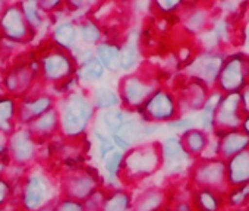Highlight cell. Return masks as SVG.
<instances>
[{"mask_svg":"<svg viewBox=\"0 0 249 211\" xmlns=\"http://www.w3.org/2000/svg\"><path fill=\"white\" fill-rule=\"evenodd\" d=\"M56 109L59 113L60 135L68 140L82 138L97 115L88 91L73 89L56 98Z\"/></svg>","mask_w":249,"mask_h":211,"instance_id":"1","label":"cell"},{"mask_svg":"<svg viewBox=\"0 0 249 211\" xmlns=\"http://www.w3.org/2000/svg\"><path fill=\"white\" fill-rule=\"evenodd\" d=\"M60 196L59 183L46 172L31 167L19 179L18 196L14 205L19 211H40L54 204Z\"/></svg>","mask_w":249,"mask_h":211,"instance_id":"2","label":"cell"},{"mask_svg":"<svg viewBox=\"0 0 249 211\" xmlns=\"http://www.w3.org/2000/svg\"><path fill=\"white\" fill-rule=\"evenodd\" d=\"M161 169L160 141H148L123 153L120 183L134 186Z\"/></svg>","mask_w":249,"mask_h":211,"instance_id":"3","label":"cell"},{"mask_svg":"<svg viewBox=\"0 0 249 211\" xmlns=\"http://www.w3.org/2000/svg\"><path fill=\"white\" fill-rule=\"evenodd\" d=\"M40 82L52 87L60 85L76 75L78 63L72 52L63 50L56 44L47 47L38 57Z\"/></svg>","mask_w":249,"mask_h":211,"instance_id":"4","label":"cell"},{"mask_svg":"<svg viewBox=\"0 0 249 211\" xmlns=\"http://www.w3.org/2000/svg\"><path fill=\"white\" fill-rule=\"evenodd\" d=\"M159 87L160 85L154 76L142 69L124 73L119 79L116 89L120 98V107L131 112H138Z\"/></svg>","mask_w":249,"mask_h":211,"instance_id":"5","label":"cell"},{"mask_svg":"<svg viewBox=\"0 0 249 211\" xmlns=\"http://www.w3.org/2000/svg\"><path fill=\"white\" fill-rule=\"evenodd\" d=\"M101 177L97 170L91 167H71L59 180L60 193L65 198H71L84 202L97 189H100Z\"/></svg>","mask_w":249,"mask_h":211,"instance_id":"6","label":"cell"},{"mask_svg":"<svg viewBox=\"0 0 249 211\" xmlns=\"http://www.w3.org/2000/svg\"><path fill=\"white\" fill-rule=\"evenodd\" d=\"M188 180L191 188H204L226 193L229 191L226 161L221 158H198L188 173Z\"/></svg>","mask_w":249,"mask_h":211,"instance_id":"7","label":"cell"},{"mask_svg":"<svg viewBox=\"0 0 249 211\" xmlns=\"http://www.w3.org/2000/svg\"><path fill=\"white\" fill-rule=\"evenodd\" d=\"M138 113L147 122L167 125L169 122L180 118L178 97L172 89L166 87H159L138 110Z\"/></svg>","mask_w":249,"mask_h":211,"instance_id":"8","label":"cell"},{"mask_svg":"<svg viewBox=\"0 0 249 211\" xmlns=\"http://www.w3.org/2000/svg\"><path fill=\"white\" fill-rule=\"evenodd\" d=\"M249 82V54L236 52L227 54L220 69L215 88L221 94L240 92Z\"/></svg>","mask_w":249,"mask_h":211,"instance_id":"9","label":"cell"},{"mask_svg":"<svg viewBox=\"0 0 249 211\" xmlns=\"http://www.w3.org/2000/svg\"><path fill=\"white\" fill-rule=\"evenodd\" d=\"M40 154L38 141L27 126H18L8 140L9 166L28 170L37 161Z\"/></svg>","mask_w":249,"mask_h":211,"instance_id":"10","label":"cell"},{"mask_svg":"<svg viewBox=\"0 0 249 211\" xmlns=\"http://www.w3.org/2000/svg\"><path fill=\"white\" fill-rule=\"evenodd\" d=\"M245 119V110L239 92L223 94L214 116V137L239 131Z\"/></svg>","mask_w":249,"mask_h":211,"instance_id":"11","label":"cell"},{"mask_svg":"<svg viewBox=\"0 0 249 211\" xmlns=\"http://www.w3.org/2000/svg\"><path fill=\"white\" fill-rule=\"evenodd\" d=\"M160 153H161L160 170H163V173L167 175L169 177L188 175L195 161L183 148L179 135H169L163 141H160Z\"/></svg>","mask_w":249,"mask_h":211,"instance_id":"12","label":"cell"},{"mask_svg":"<svg viewBox=\"0 0 249 211\" xmlns=\"http://www.w3.org/2000/svg\"><path fill=\"white\" fill-rule=\"evenodd\" d=\"M36 65H38V62L18 63L11 68L2 76L3 92L17 100H21L36 88L37 79L40 81V69L36 68Z\"/></svg>","mask_w":249,"mask_h":211,"instance_id":"13","label":"cell"},{"mask_svg":"<svg viewBox=\"0 0 249 211\" xmlns=\"http://www.w3.org/2000/svg\"><path fill=\"white\" fill-rule=\"evenodd\" d=\"M226 56L227 54L223 52H204L202 50L188 63L189 78L198 79L202 84H205L210 89H214Z\"/></svg>","mask_w":249,"mask_h":211,"instance_id":"14","label":"cell"},{"mask_svg":"<svg viewBox=\"0 0 249 211\" xmlns=\"http://www.w3.org/2000/svg\"><path fill=\"white\" fill-rule=\"evenodd\" d=\"M0 34L12 43H27L34 37L19 3H6L0 12Z\"/></svg>","mask_w":249,"mask_h":211,"instance_id":"15","label":"cell"},{"mask_svg":"<svg viewBox=\"0 0 249 211\" xmlns=\"http://www.w3.org/2000/svg\"><path fill=\"white\" fill-rule=\"evenodd\" d=\"M161 126L163 125L147 122L145 119L141 118L138 112H132L126 123H124L122 129L114 135H117L129 148H132L144 142H148L156 134L160 132Z\"/></svg>","mask_w":249,"mask_h":211,"instance_id":"16","label":"cell"},{"mask_svg":"<svg viewBox=\"0 0 249 211\" xmlns=\"http://www.w3.org/2000/svg\"><path fill=\"white\" fill-rule=\"evenodd\" d=\"M56 106V97L50 92L27 94L18 100V126H28L37 118Z\"/></svg>","mask_w":249,"mask_h":211,"instance_id":"17","label":"cell"},{"mask_svg":"<svg viewBox=\"0 0 249 211\" xmlns=\"http://www.w3.org/2000/svg\"><path fill=\"white\" fill-rule=\"evenodd\" d=\"M78 53L73 54L78 68H76V79L78 82H85V84H94L98 82L104 78L106 69L100 63V60L95 57L92 49H76Z\"/></svg>","mask_w":249,"mask_h":211,"instance_id":"18","label":"cell"},{"mask_svg":"<svg viewBox=\"0 0 249 211\" xmlns=\"http://www.w3.org/2000/svg\"><path fill=\"white\" fill-rule=\"evenodd\" d=\"M211 89L202 84L198 79L189 78L188 84L185 85V89L182 91V97H178V104H179V113L183 112H201L204 104L210 95Z\"/></svg>","mask_w":249,"mask_h":211,"instance_id":"19","label":"cell"},{"mask_svg":"<svg viewBox=\"0 0 249 211\" xmlns=\"http://www.w3.org/2000/svg\"><path fill=\"white\" fill-rule=\"evenodd\" d=\"M119 65L120 70L131 73L141 62V33L132 30L122 44H119Z\"/></svg>","mask_w":249,"mask_h":211,"instance_id":"20","label":"cell"},{"mask_svg":"<svg viewBox=\"0 0 249 211\" xmlns=\"http://www.w3.org/2000/svg\"><path fill=\"white\" fill-rule=\"evenodd\" d=\"M169 191L160 186H150L141 189L132 198L134 211H163L169 201Z\"/></svg>","mask_w":249,"mask_h":211,"instance_id":"21","label":"cell"},{"mask_svg":"<svg viewBox=\"0 0 249 211\" xmlns=\"http://www.w3.org/2000/svg\"><path fill=\"white\" fill-rule=\"evenodd\" d=\"M226 193L204 189V188H191L189 199L194 211H224L226 208Z\"/></svg>","mask_w":249,"mask_h":211,"instance_id":"22","label":"cell"},{"mask_svg":"<svg viewBox=\"0 0 249 211\" xmlns=\"http://www.w3.org/2000/svg\"><path fill=\"white\" fill-rule=\"evenodd\" d=\"M30 132L34 135V138L40 141H47L53 138L54 135L60 134V125H59V113L56 106L49 112H46L43 116L37 118L34 122H31L28 126Z\"/></svg>","mask_w":249,"mask_h":211,"instance_id":"23","label":"cell"},{"mask_svg":"<svg viewBox=\"0 0 249 211\" xmlns=\"http://www.w3.org/2000/svg\"><path fill=\"white\" fill-rule=\"evenodd\" d=\"M226 179L229 188L249 182V148L226 161Z\"/></svg>","mask_w":249,"mask_h":211,"instance_id":"24","label":"cell"},{"mask_svg":"<svg viewBox=\"0 0 249 211\" xmlns=\"http://www.w3.org/2000/svg\"><path fill=\"white\" fill-rule=\"evenodd\" d=\"M215 138L218 140V158L224 161L249 148V137L240 129Z\"/></svg>","mask_w":249,"mask_h":211,"instance_id":"25","label":"cell"},{"mask_svg":"<svg viewBox=\"0 0 249 211\" xmlns=\"http://www.w3.org/2000/svg\"><path fill=\"white\" fill-rule=\"evenodd\" d=\"M179 138H180L182 145L186 150V153L194 160H198V158L204 157V154L210 145V141H211V134L205 132L201 128H194V129H189V131L180 134Z\"/></svg>","mask_w":249,"mask_h":211,"instance_id":"26","label":"cell"},{"mask_svg":"<svg viewBox=\"0 0 249 211\" xmlns=\"http://www.w3.org/2000/svg\"><path fill=\"white\" fill-rule=\"evenodd\" d=\"M52 38H53V44H56L57 47L68 52H75L78 49V41H79L76 22H73L72 19L60 21L53 28Z\"/></svg>","mask_w":249,"mask_h":211,"instance_id":"27","label":"cell"},{"mask_svg":"<svg viewBox=\"0 0 249 211\" xmlns=\"http://www.w3.org/2000/svg\"><path fill=\"white\" fill-rule=\"evenodd\" d=\"M131 113H132L131 110H126L123 107H116V109H108V110L100 112L98 115H95L94 121H97L100 123V126H101L100 131H103L111 137L122 129V126L129 119Z\"/></svg>","mask_w":249,"mask_h":211,"instance_id":"28","label":"cell"},{"mask_svg":"<svg viewBox=\"0 0 249 211\" xmlns=\"http://www.w3.org/2000/svg\"><path fill=\"white\" fill-rule=\"evenodd\" d=\"M132 198L134 195L126 188H106L100 211H134Z\"/></svg>","mask_w":249,"mask_h":211,"instance_id":"29","label":"cell"},{"mask_svg":"<svg viewBox=\"0 0 249 211\" xmlns=\"http://www.w3.org/2000/svg\"><path fill=\"white\" fill-rule=\"evenodd\" d=\"M18 128V100L2 94L0 95V131L11 135Z\"/></svg>","mask_w":249,"mask_h":211,"instance_id":"30","label":"cell"},{"mask_svg":"<svg viewBox=\"0 0 249 211\" xmlns=\"http://www.w3.org/2000/svg\"><path fill=\"white\" fill-rule=\"evenodd\" d=\"M119 52H120L119 43L111 41V40H103L94 49L95 57L100 60V63L103 65V68L106 70H108L110 73H117L120 70Z\"/></svg>","mask_w":249,"mask_h":211,"instance_id":"31","label":"cell"},{"mask_svg":"<svg viewBox=\"0 0 249 211\" xmlns=\"http://www.w3.org/2000/svg\"><path fill=\"white\" fill-rule=\"evenodd\" d=\"M89 100L94 106L95 112H103L108 109H116L120 107V98L116 89L106 87V85H97L92 87L91 91L88 92Z\"/></svg>","mask_w":249,"mask_h":211,"instance_id":"32","label":"cell"},{"mask_svg":"<svg viewBox=\"0 0 249 211\" xmlns=\"http://www.w3.org/2000/svg\"><path fill=\"white\" fill-rule=\"evenodd\" d=\"M185 28L192 34H201L208 30L211 25L210 11L201 5H195L192 11H189L183 18Z\"/></svg>","mask_w":249,"mask_h":211,"instance_id":"33","label":"cell"},{"mask_svg":"<svg viewBox=\"0 0 249 211\" xmlns=\"http://www.w3.org/2000/svg\"><path fill=\"white\" fill-rule=\"evenodd\" d=\"M223 94L218 89H211L204 107L201 109V116H199V128L204 129L208 134H213L214 131V116H215V110L218 107V103L221 100Z\"/></svg>","mask_w":249,"mask_h":211,"instance_id":"34","label":"cell"},{"mask_svg":"<svg viewBox=\"0 0 249 211\" xmlns=\"http://www.w3.org/2000/svg\"><path fill=\"white\" fill-rule=\"evenodd\" d=\"M78 35L85 46H97L103 41V30L101 27L91 18H85L76 24Z\"/></svg>","mask_w":249,"mask_h":211,"instance_id":"35","label":"cell"},{"mask_svg":"<svg viewBox=\"0 0 249 211\" xmlns=\"http://www.w3.org/2000/svg\"><path fill=\"white\" fill-rule=\"evenodd\" d=\"M226 208L230 211L249 208V182L229 188L226 192Z\"/></svg>","mask_w":249,"mask_h":211,"instance_id":"36","label":"cell"},{"mask_svg":"<svg viewBox=\"0 0 249 211\" xmlns=\"http://www.w3.org/2000/svg\"><path fill=\"white\" fill-rule=\"evenodd\" d=\"M19 6H21L24 18H25L28 27L31 28V31L36 33L37 30H40L44 22L46 14L40 8L38 2H19Z\"/></svg>","mask_w":249,"mask_h":211,"instance_id":"37","label":"cell"},{"mask_svg":"<svg viewBox=\"0 0 249 211\" xmlns=\"http://www.w3.org/2000/svg\"><path fill=\"white\" fill-rule=\"evenodd\" d=\"M122 163H123V151H120V150H117V148H116L114 151H111L108 156H106L104 160H103L104 170H106V173L108 175L110 185H111L113 182H116V186H117V188H119V185H122V183H120V179H119L120 170H122ZM110 185H108L107 188H110Z\"/></svg>","mask_w":249,"mask_h":211,"instance_id":"38","label":"cell"},{"mask_svg":"<svg viewBox=\"0 0 249 211\" xmlns=\"http://www.w3.org/2000/svg\"><path fill=\"white\" fill-rule=\"evenodd\" d=\"M14 201H15V183L11 179H8L5 175L0 176V210L11 207Z\"/></svg>","mask_w":249,"mask_h":211,"instance_id":"39","label":"cell"},{"mask_svg":"<svg viewBox=\"0 0 249 211\" xmlns=\"http://www.w3.org/2000/svg\"><path fill=\"white\" fill-rule=\"evenodd\" d=\"M94 137L97 140V145H98V151H100V158L104 160L106 156H108L111 151L116 150V145L111 140V137L100 129H94Z\"/></svg>","mask_w":249,"mask_h":211,"instance_id":"40","label":"cell"},{"mask_svg":"<svg viewBox=\"0 0 249 211\" xmlns=\"http://www.w3.org/2000/svg\"><path fill=\"white\" fill-rule=\"evenodd\" d=\"M163 211H194V208H192L189 195L186 198L170 195L169 196V201H167V204H166V207H164Z\"/></svg>","mask_w":249,"mask_h":211,"instance_id":"41","label":"cell"},{"mask_svg":"<svg viewBox=\"0 0 249 211\" xmlns=\"http://www.w3.org/2000/svg\"><path fill=\"white\" fill-rule=\"evenodd\" d=\"M52 211H85V205H84V202H79V201H75V199H71V198L60 196L54 202Z\"/></svg>","mask_w":249,"mask_h":211,"instance_id":"42","label":"cell"},{"mask_svg":"<svg viewBox=\"0 0 249 211\" xmlns=\"http://www.w3.org/2000/svg\"><path fill=\"white\" fill-rule=\"evenodd\" d=\"M198 123H199V119H194V118H178L172 122L167 123L169 128L175 129V131H179L180 134L189 131V129H194V128H198Z\"/></svg>","mask_w":249,"mask_h":211,"instance_id":"43","label":"cell"},{"mask_svg":"<svg viewBox=\"0 0 249 211\" xmlns=\"http://www.w3.org/2000/svg\"><path fill=\"white\" fill-rule=\"evenodd\" d=\"M183 3L182 2H176V0H169V2H164V0H160V2L154 3L156 8H159L161 12H173L176 9H179Z\"/></svg>","mask_w":249,"mask_h":211,"instance_id":"44","label":"cell"},{"mask_svg":"<svg viewBox=\"0 0 249 211\" xmlns=\"http://www.w3.org/2000/svg\"><path fill=\"white\" fill-rule=\"evenodd\" d=\"M8 140H9V135L0 131V158L3 160H8Z\"/></svg>","mask_w":249,"mask_h":211,"instance_id":"45","label":"cell"},{"mask_svg":"<svg viewBox=\"0 0 249 211\" xmlns=\"http://www.w3.org/2000/svg\"><path fill=\"white\" fill-rule=\"evenodd\" d=\"M239 94H240V100H242V106H243L245 115H248L249 113V82L243 87V89Z\"/></svg>","mask_w":249,"mask_h":211,"instance_id":"46","label":"cell"},{"mask_svg":"<svg viewBox=\"0 0 249 211\" xmlns=\"http://www.w3.org/2000/svg\"><path fill=\"white\" fill-rule=\"evenodd\" d=\"M243 44L246 49H249V17L248 19L245 21V25H243Z\"/></svg>","mask_w":249,"mask_h":211,"instance_id":"47","label":"cell"},{"mask_svg":"<svg viewBox=\"0 0 249 211\" xmlns=\"http://www.w3.org/2000/svg\"><path fill=\"white\" fill-rule=\"evenodd\" d=\"M240 131H242V132H245V134L249 137V113H248V115H245V119H243L242 126H240Z\"/></svg>","mask_w":249,"mask_h":211,"instance_id":"48","label":"cell"},{"mask_svg":"<svg viewBox=\"0 0 249 211\" xmlns=\"http://www.w3.org/2000/svg\"><path fill=\"white\" fill-rule=\"evenodd\" d=\"M9 167V161L8 160H3V158H0V176H3L6 173Z\"/></svg>","mask_w":249,"mask_h":211,"instance_id":"49","label":"cell"},{"mask_svg":"<svg viewBox=\"0 0 249 211\" xmlns=\"http://www.w3.org/2000/svg\"><path fill=\"white\" fill-rule=\"evenodd\" d=\"M14 211H19V210H17V208H15V210H14Z\"/></svg>","mask_w":249,"mask_h":211,"instance_id":"50","label":"cell"},{"mask_svg":"<svg viewBox=\"0 0 249 211\" xmlns=\"http://www.w3.org/2000/svg\"><path fill=\"white\" fill-rule=\"evenodd\" d=\"M224 211H230V210H224Z\"/></svg>","mask_w":249,"mask_h":211,"instance_id":"51","label":"cell"}]
</instances>
